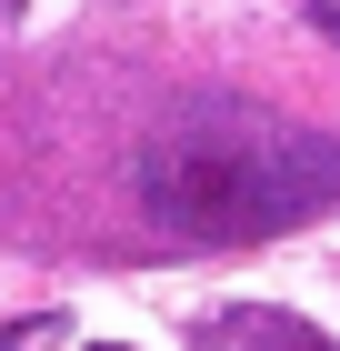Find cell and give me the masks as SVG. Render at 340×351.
<instances>
[{
    "instance_id": "obj_4",
    "label": "cell",
    "mask_w": 340,
    "mask_h": 351,
    "mask_svg": "<svg viewBox=\"0 0 340 351\" xmlns=\"http://www.w3.org/2000/svg\"><path fill=\"white\" fill-rule=\"evenodd\" d=\"M90 351H120V341H90Z\"/></svg>"
},
{
    "instance_id": "obj_1",
    "label": "cell",
    "mask_w": 340,
    "mask_h": 351,
    "mask_svg": "<svg viewBox=\"0 0 340 351\" xmlns=\"http://www.w3.org/2000/svg\"><path fill=\"white\" fill-rule=\"evenodd\" d=\"M131 191L170 241H280L340 211V131L261 101H181L140 141Z\"/></svg>"
},
{
    "instance_id": "obj_3",
    "label": "cell",
    "mask_w": 340,
    "mask_h": 351,
    "mask_svg": "<svg viewBox=\"0 0 340 351\" xmlns=\"http://www.w3.org/2000/svg\"><path fill=\"white\" fill-rule=\"evenodd\" d=\"M311 21H320V30H330V40H340V0H320V10H311Z\"/></svg>"
},
{
    "instance_id": "obj_2",
    "label": "cell",
    "mask_w": 340,
    "mask_h": 351,
    "mask_svg": "<svg viewBox=\"0 0 340 351\" xmlns=\"http://www.w3.org/2000/svg\"><path fill=\"white\" fill-rule=\"evenodd\" d=\"M200 351H340V341L300 311H231L220 331H200Z\"/></svg>"
}]
</instances>
